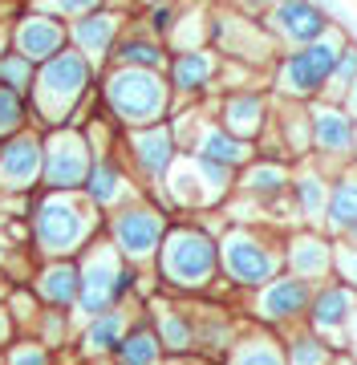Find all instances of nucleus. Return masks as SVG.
I'll return each instance as SVG.
<instances>
[{
    "mask_svg": "<svg viewBox=\"0 0 357 365\" xmlns=\"http://www.w3.org/2000/svg\"><path fill=\"white\" fill-rule=\"evenodd\" d=\"M345 41H349V33L341 25H333L325 37L309 41L301 49H284L272 61V98H280V102H304V106L325 98L333 66L341 57Z\"/></svg>",
    "mask_w": 357,
    "mask_h": 365,
    "instance_id": "obj_1",
    "label": "nucleus"
},
{
    "mask_svg": "<svg viewBox=\"0 0 357 365\" xmlns=\"http://www.w3.org/2000/svg\"><path fill=\"white\" fill-rule=\"evenodd\" d=\"M219 272L248 292L264 288L268 280H276L284 272V235L260 232L248 223L227 227L219 235Z\"/></svg>",
    "mask_w": 357,
    "mask_h": 365,
    "instance_id": "obj_2",
    "label": "nucleus"
},
{
    "mask_svg": "<svg viewBox=\"0 0 357 365\" xmlns=\"http://www.w3.org/2000/svg\"><path fill=\"white\" fill-rule=\"evenodd\" d=\"M171 81L162 69H134V66H114L106 78V106L114 110L122 126L143 130L155 122H167L171 114Z\"/></svg>",
    "mask_w": 357,
    "mask_h": 365,
    "instance_id": "obj_3",
    "label": "nucleus"
},
{
    "mask_svg": "<svg viewBox=\"0 0 357 365\" xmlns=\"http://www.w3.org/2000/svg\"><path fill=\"white\" fill-rule=\"evenodd\" d=\"M159 272L167 284L199 292L219 276V240L203 227H167L159 248Z\"/></svg>",
    "mask_w": 357,
    "mask_h": 365,
    "instance_id": "obj_4",
    "label": "nucleus"
},
{
    "mask_svg": "<svg viewBox=\"0 0 357 365\" xmlns=\"http://www.w3.org/2000/svg\"><path fill=\"white\" fill-rule=\"evenodd\" d=\"M212 49L224 61H239V66H252V69H264L280 57V45L272 41L264 21H252L236 9L212 13Z\"/></svg>",
    "mask_w": 357,
    "mask_h": 365,
    "instance_id": "obj_5",
    "label": "nucleus"
},
{
    "mask_svg": "<svg viewBox=\"0 0 357 365\" xmlns=\"http://www.w3.org/2000/svg\"><path fill=\"white\" fill-rule=\"evenodd\" d=\"M90 73H93V66L86 61V53H78V49H61L57 57H49L45 69H41V78H37L41 114L49 118V122H66L73 102L90 86Z\"/></svg>",
    "mask_w": 357,
    "mask_h": 365,
    "instance_id": "obj_6",
    "label": "nucleus"
},
{
    "mask_svg": "<svg viewBox=\"0 0 357 365\" xmlns=\"http://www.w3.org/2000/svg\"><path fill=\"white\" fill-rule=\"evenodd\" d=\"M309 118H313V158H317L329 175L353 167L357 118L349 114L341 102H329V98L309 102Z\"/></svg>",
    "mask_w": 357,
    "mask_h": 365,
    "instance_id": "obj_7",
    "label": "nucleus"
},
{
    "mask_svg": "<svg viewBox=\"0 0 357 365\" xmlns=\"http://www.w3.org/2000/svg\"><path fill=\"white\" fill-rule=\"evenodd\" d=\"M309 300H313V284L296 280L292 272H280L276 280H268L264 288L252 292V317L264 329H296L309 317Z\"/></svg>",
    "mask_w": 357,
    "mask_h": 365,
    "instance_id": "obj_8",
    "label": "nucleus"
},
{
    "mask_svg": "<svg viewBox=\"0 0 357 365\" xmlns=\"http://www.w3.org/2000/svg\"><path fill=\"white\" fill-rule=\"evenodd\" d=\"M337 25L329 16V9L321 4V0H280L276 9L264 16V29L272 33V41L284 49H301L309 41L325 37L329 29Z\"/></svg>",
    "mask_w": 357,
    "mask_h": 365,
    "instance_id": "obj_9",
    "label": "nucleus"
},
{
    "mask_svg": "<svg viewBox=\"0 0 357 365\" xmlns=\"http://www.w3.org/2000/svg\"><path fill=\"white\" fill-rule=\"evenodd\" d=\"M90 223H93L90 203H81L73 195H53L37 211V240L49 252H73L86 240Z\"/></svg>",
    "mask_w": 357,
    "mask_h": 365,
    "instance_id": "obj_10",
    "label": "nucleus"
},
{
    "mask_svg": "<svg viewBox=\"0 0 357 365\" xmlns=\"http://www.w3.org/2000/svg\"><path fill=\"white\" fill-rule=\"evenodd\" d=\"M337 260V240L321 227H292L284 232V272L309 284H325Z\"/></svg>",
    "mask_w": 357,
    "mask_h": 365,
    "instance_id": "obj_11",
    "label": "nucleus"
},
{
    "mask_svg": "<svg viewBox=\"0 0 357 365\" xmlns=\"http://www.w3.org/2000/svg\"><path fill=\"white\" fill-rule=\"evenodd\" d=\"M272 114H276L272 90L248 86V90H227L224 98H219V118H215V122H219L224 130H232L236 138L256 146L268 134V126H272Z\"/></svg>",
    "mask_w": 357,
    "mask_h": 365,
    "instance_id": "obj_12",
    "label": "nucleus"
},
{
    "mask_svg": "<svg viewBox=\"0 0 357 365\" xmlns=\"http://www.w3.org/2000/svg\"><path fill=\"white\" fill-rule=\"evenodd\" d=\"M134 276L118 264V248H98L90 252V260L81 268V292H78V304L86 313H106L110 304L130 288Z\"/></svg>",
    "mask_w": 357,
    "mask_h": 365,
    "instance_id": "obj_13",
    "label": "nucleus"
},
{
    "mask_svg": "<svg viewBox=\"0 0 357 365\" xmlns=\"http://www.w3.org/2000/svg\"><path fill=\"white\" fill-rule=\"evenodd\" d=\"M110 232H114L118 256H126V260H150V256H159V248H162L167 215L155 211V207H126V211L114 215Z\"/></svg>",
    "mask_w": 357,
    "mask_h": 365,
    "instance_id": "obj_14",
    "label": "nucleus"
},
{
    "mask_svg": "<svg viewBox=\"0 0 357 365\" xmlns=\"http://www.w3.org/2000/svg\"><path fill=\"white\" fill-rule=\"evenodd\" d=\"M357 309V292L345 280L329 276L325 284H313V300H309V317H304V325L321 333V337H329L337 349H341V337H345V325H349V317Z\"/></svg>",
    "mask_w": 357,
    "mask_h": 365,
    "instance_id": "obj_15",
    "label": "nucleus"
},
{
    "mask_svg": "<svg viewBox=\"0 0 357 365\" xmlns=\"http://www.w3.org/2000/svg\"><path fill=\"white\" fill-rule=\"evenodd\" d=\"M90 167H93V155H90V143L81 138L78 130H57L45 146V179L49 187L57 191H73L81 182L90 179Z\"/></svg>",
    "mask_w": 357,
    "mask_h": 365,
    "instance_id": "obj_16",
    "label": "nucleus"
},
{
    "mask_svg": "<svg viewBox=\"0 0 357 365\" xmlns=\"http://www.w3.org/2000/svg\"><path fill=\"white\" fill-rule=\"evenodd\" d=\"M329 182H333V175L321 167L317 158L292 163L289 203H292V211H296L301 227H321V232H325V203H329Z\"/></svg>",
    "mask_w": 357,
    "mask_h": 365,
    "instance_id": "obj_17",
    "label": "nucleus"
},
{
    "mask_svg": "<svg viewBox=\"0 0 357 365\" xmlns=\"http://www.w3.org/2000/svg\"><path fill=\"white\" fill-rule=\"evenodd\" d=\"M289 182H292V163L289 158H272V155H256L248 167H239L236 187L239 195H248L256 207H280L289 199Z\"/></svg>",
    "mask_w": 357,
    "mask_h": 365,
    "instance_id": "obj_18",
    "label": "nucleus"
},
{
    "mask_svg": "<svg viewBox=\"0 0 357 365\" xmlns=\"http://www.w3.org/2000/svg\"><path fill=\"white\" fill-rule=\"evenodd\" d=\"M219 69H224V57L203 45V49H179L167 61V81H171V93H183V98H195V93H207L219 81Z\"/></svg>",
    "mask_w": 357,
    "mask_h": 365,
    "instance_id": "obj_19",
    "label": "nucleus"
},
{
    "mask_svg": "<svg viewBox=\"0 0 357 365\" xmlns=\"http://www.w3.org/2000/svg\"><path fill=\"white\" fill-rule=\"evenodd\" d=\"M130 158L134 167L143 170L150 182H162L167 170L175 167L179 158V138H175L171 122H155V126H143V130L130 134Z\"/></svg>",
    "mask_w": 357,
    "mask_h": 365,
    "instance_id": "obj_20",
    "label": "nucleus"
},
{
    "mask_svg": "<svg viewBox=\"0 0 357 365\" xmlns=\"http://www.w3.org/2000/svg\"><path fill=\"white\" fill-rule=\"evenodd\" d=\"M325 232L337 244H357V167L333 175L329 203H325Z\"/></svg>",
    "mask_w": 357,
    "mask_h": 365,
    "instance_id": "obj_21",
    "label": "nucleus"
},
{
    "mask_svg": "<svg viewBox=\"0 0 357 365\" xmlns=\"http://www.w3.org/2000/svg\"><path fill=\"white\" fill-rule=\"evenodd\" d=\"M187 155H199V158H212V163H224V167L239 170L248 167L256 158V146L236 138L232 130H224L219 122H199V134L187 143Z\"/></svg>",
    "mask_w": 357,
    "mask_h": 365,
    "instance_id": "obj_22",
    "label": "nucleus"
},
{
    "mask_svg": "<svg viewBox=\"0 0 357 365\" xmlns=\"http://www.w3.org/2000/svg\"><path fill=\"white\" fill-rule=\"evenodd\" d=\"M69 37H73L78 53H86V61L93 66V61H102V57L114 53V45H118V37H122V16L106 13V9L86 13V16H78V25L69 29Z\"/></svg>",
    "mask_w": 357,
    "mask_h": 365,
    "instance_id": "obj_23",
    "label": "nucleus"
},
{
    "mask_svg": "<svg viewBox=\"0 0 357 365\" xmlns=\"http://www.w3.org/2000/svg\"><path fill=\"white\" fill-rule=\"evenodd\" d=\"M280 102V98H276ZM272 126L280 130V146L289 163H304L313 158V118H309V106L304 102H280L276 114H272Z\"/></svg>",
    "mask_w": 357,
    "mask_h": 365,
    "instance_id": "obj_24",
    "label": "nucleus"
},
{
    "mask_svg": "<svg viewBox=\"0 0 357 365\" xmlns=\"http://www.w3.org/2000/svg\"><path fill=\"white\" fill-rule=\"evenodd\" d=\"M16 49L25 61H49L66 49V29L57 25L53 16H29L16 29Z\"/></svg>",
    "mask_w": 357,
    "mask_h": 365,
    "instance_id": "obj_25",
    "label": "nucleus"
},
{
    "mask_svg": "<svg viewBox=\"0 0 357 365\" xmlns=\"http://www.w3.org/2000/svg\"><path fill=\"white\" fill-rule=\"evenodd\" d=\"M227 365H289L284 341L276 337V329H252V333L236 337V345L227 349Z\"/></svg>",
    "mask_w": 357,
    "mask_h": 365,
    "instance_id": "obj_26",
    "label": "nucleus"
},
{
    "mask_svg": "<svg viewBox=\"0 0 357 365\" xmlns=\"http://www.w3.org/2000/svg\"><path fill=\"white\" fill-rule=\"evenodd\" d=\"M45 167V150L37 138H16L4 155H0V187H29Z\"/></svg>",
    "mask_w": 357,
    "mask_h": 365,
    "instance_id": "obj_27",
    "label": "nucleus"
},
{
    "mask_svg": "<svg viewBox=\"0 0 357 365\" xmlns=\"http://www.w3.org/2000/svg\"><path fill=\"white\" fill-rule=\"evenodd\" d=\"M114 66H134V69H167V45L150 33H134V37H118L114 45Z\"/></svg>",
    "mask_w": 357,
    "mask_h": 365,
    "instance_id": "obj_28",
    "label": "nucleus"
},
{
    "mask_svg": "<svg viewBox=\"0 0 357 365\" xmlns=\"http://www.w3.org/2000/svg\"><path fill=\"white\" fill-rule=\"evenodd\" d=\"M337 353L341 349L329 337L313 333L309 325L289 329V337H284V357H289V365H329Z\"/></svg>",
    "mask_w": 357,
    "mask_h": 365,
    "instance_id": "obj_29",
    "label": "nucleus"
},
{
    "mask_svg": "<svg viewBox=\"0 0 357 365\" xmlns=\"http://www.w3.org/2000/svg\"><path fill=\"white\" fill-rule=\"evenodd\" d=\"M86 191H90V203L93 207H114L118 199H126V175H122L118 163L110 158H93L90 167V179H86Z\"/></svg>",
    "mask_w": 357,
    "mask_h": 365,
    "instance_id": "obj_30",
    "label": "nucleus"
},
{
    "mask_svg": "<svg viewBox=\"0 0 357 365\" xmlns=\"http://www.w3.org/2000/svg\"><path fill=\"white\" fill-rule=\"evenodd\" d=\"M122 337H126V313L118 309H106V313H98L86 329V349L90 353H110L118 349Z\"/></svg>",
    "mask_w": 357,
    "mask_h": 365,
    "instance_id": "obj_31",
    "label": "nucleus"
},
{
    "mask_svg": "<svg viewBox=\"0 0 357 365\" xmlns=\"http://www.w3.org/2000/svg\"><path fill=\"white\" fill-rule=\"evenodd\" d=\"M162 357V341L159 333H150V329H134L126 333L118 345V361L122 365H159Z\"/></svg>",
    "mask_w": 357,
    "mask_h": 365,
    "instance_id": "obj_32",
    "label": "nucleus"
},
{
    "mask_svg": "<svg viewBox=\"0 0 357 365\" xmlns=\"http://www.w3.org/2000/svg\"><path fill=\"white\" fill-rule=\"evenodd\" d=\"M41 292H45V300H53V304H73L81 292V276L69 264H57V268H49V272L41 276Z\"/></svg>",
    "mask_w": 357,
    "mask_h": 365,
    "instance_id": "obj_33",
    "label": "nucleus"
},
{
    "mask_svg": "<svg viewBox=\"0 0 357 365\" xmlns=\"http://www.w3.org/2000/svg\"><path fill=\"white\" fill-rule=\"evenodd\" d=\"M159 341H162V349H171V353H187L191 345H195V321L187 313H162L159 321Z\"/></svg>",
    "mask_w": 357,
    "mask_h": 365,
    "instance_id": "obj_34",
    "label": "nucleus"
},
{
    "mask_svg": "<svg viewBox=\"0 0 357 365\" xmlns=\"http://www.w3.org/2000/svg\"><path fill=\"white\" fill-rule=\"evenodd\" d=\"M353 81H357V37H349L345 49H341V57H337V66H333V78H329L325 98H329V102H341Z\"/></svg>",
    "mask_w": 357,
    "mask_h": 365,
    "instance_id": "obj_35",
    "label": "nucleus"
},
{
    "mask_svg": "<svg viewBox=\"0 0 357 365\" xmlns=\"http://www.w3.org/2000/svg\"><path fill=\"white\" fill-rule=\"evenodd\" d=\"M29 81H33V73H29V61L21 57V53L0 61V86H4V90L25 93V90H29Z\"/></svg>",
    "mask_w": 357,
    "mask_h": 365,
    "instance_id": "obj_36",
    "label": "nucleus"
},
{
    "mask_svg": "<svg viewBox=\"0 0 357 365\" xmlns=\"http://www.w3.org/2000/svg\"><path fill=\"white\" fill-rule=\"evenodd\" d=\"M21 118H25V106H21V93L4 90L0 86V134H13L21 126Z\"/></svg>",
    "mask_w": 357,
    "mask_h": 365,
    "instance_id": "obj_37",
    "label": "nucleus"
},
{
    "mask_svg": "<svg viewBox=\"0 0 357 365\" xmlns=\"http://www.w3.org/2000/svg\"><path fill=\"white\" fill-rule=\"evenodd\" d=\"M333 276L357 292V244H337V260H333Z\"/></svg>",
    "mask_w": 357,
    "mask_h": 365,
    "instance_id": "obj_38",
    "label": "nucleus"
},
{
    "mask_svg": "<svg viewBox=\"0 0 357 365\" xmlns=\"http://www.w3.org/2000/svg\"><path fill=\"white\" fill-rule=\"evenodd\" d=\"M175 21H179V4H159V9H150V16H146V33L150 37H171Z\"/></svg>",
    "mask_w": 357,
    "mask_h": 365,
    "instance_id": "obj_39",
    "label": "nucleus"
},
{
    "mask_svg": "<svg viewBox=\"0 0 357 365\" xmlns=\"http://www.w3.org/2000/svg\"><path fill=\"white\" fill-rule=\"evenodd\" d=\"M49 13H61V16H86V13H98L102 0H41Z\"/></svg>",
    "mask_w": 357,
    "mask_h": 365,
    "instance_id": "obj_40",
    "label": "nucleus"
},
{
    "mask_svg": "<svg viewBox=\"0 0 357 365\" xmlns=\"http://www.w3.org/2000/svg\"><path fill=\"white\" fill-rule=\"evenodd\" d=\"M276 4H280V0H236V13L252 16V21H264Z\"/></svg>",
    "mask_w": 357,
    "mask_h": 365,
    "instance_id": "obj_41",
    "label": "nucleus"
},
{
    "mask_svg": "<svg viewBox=\"0 0 357 365\" xmlns=\"http://www.w3.org/2000/svg\"><path fill=\"white\" fill-rule=\"evenodd\" d=\"M341 353H349L357 361V309H353V317H349V325H345V337H341Z\"/></svg>",
    "mask_w": 357,
    "mask_h": 365,
    "instance_id": "obj_42",
    "label": "nucleus"
},
{
    "mask_svg": "<svg viewBox=\"0 0 357 365\" xmlns=\"http://www.w3.org/2000/svg\"><path fill=\"white\" fill-rule=\"evenodd\" d=\"M13 365H45V353L37 345H25V349L13 353Z\"/></svg>",
    "mask_w": 357,
    "mask_h": 365,
    "instance_id": "obj_43",
    "label": "nucleus"
},
{
    "mask_svg": "<svg viewBox=\"0 0 357 365\" xmlns=\"http://www.w3.org/2000/svg\"><path fill=\"white\" fill-rule=\"evenodd\" d=\"M341 106H345V110H349V114L357 118V81H353V86H349V93H345V98H341Z\"/></svg>",
    "mask_w": 357,
    "mask_h": 365,
    "instance_id": "obj_44",
    "label": "nucleus"
},
{
    "mask_svg": "<svg viewBox=\"0 0 357 365\" xmlns=\"http://www.w3.org/2000/svg\"><path fill=\"white\" fill-rule=\"evenodd\" d=\"M143 9H159V4H179V0H138Z\"/></svg>",
    "mask_w": 357,
    "mask_h": 365,
    "instance_id": "obj_45",
    "label": "nucleus"
},
{
    "mask_svg": "<svg viewBox=\"0 0 357 365\" xmlns=\"http://www.w3.org/2000/svg\"><path fill=\"white\" fill-rule=\"evenodd\" d=\"M329 365H357V361H353V357H349V353H337V357H333Z\"/></svg>",
    "mask_w": 357,
    "mask_h": 365,
    "instance_id": "obj_46",
    "label": "nucleus"
},
{
    "mask_svg": "<svg viewBox=\"0 0 357 365\" xmlns=\"http://www.w3.org/2000/svg\"><path fill=\"white\" fill-rule=\"evenodd\" d=\"M353 167H357V143H353Z\"/></svg>",
    "mask_w": 357,
    "mask_h": 365,
    "instance_id": "obj_47",
    "label": "nucleus"
},
{
    "mask_svg": "<svg viewBox=\"0 0 357 365\" xmlns=\"http://www.w3.org/2000/svg\"><path fill=\"white\" fill-rule=\"evenodd\" d=\"M0 341H4V321H0Z\"/></svg>",
    "mask_w": 357,
    "mask_h": 365,
    "instance_id": "obj_48",
    "label": "nucleus"
},
{
    "mask_svg": "<svg viewBox=\"0 0 357 365\" xmlns=\"http://www.w3.org/2000/svg\"><path fill=\"white\" fill-rule=\"evenodd\" d=\"M0 49H4V33H0Z\"/></svg>",
    "mask_w": 357,
    "mask_h": 365,
    "instance_id": "obj_49",
    "label": "nucleus"
}]
</instances>
